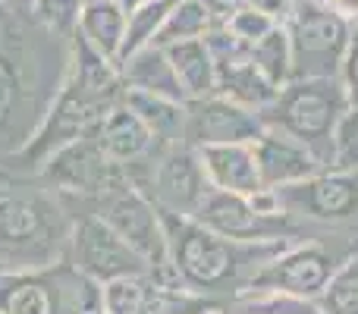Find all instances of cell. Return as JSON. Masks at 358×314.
Returning <instances> with one entry per match:
<instances>
[{
    "label": "cell",
    "instance_id": "17",
    "mask_svg": "<svg viewBox=\"0 0 358 314\" xmlns=\"http://www.w3.org/2000/svg\"><path fill=\"white\" fill-rule=\"evenodd\" d=\"M164 50H167L170 63H173V73H176L179 85H182L185 98L201 101V98L217 94V63L204 38L176 41Z\"/></svg>",
    "mask_w": 358,
    "mask_h": 314
},
{
    "label": "cell",
    "instance_id": "18",
    "mask_svg": "<svg viewBox=\"0 0 358 314\" xmlns=\"http://www.w3.org/2000/svg\"><path fill=\"white\" fill-rule=\"evenodd\" d=\"M79 35L101 57L117 63L126 35V6L120 0H85L79 13Z\"/></svg>",
    "mask_w": 358,
    "mask_h": 314
},
{
    "label": "cell",
    "instance_id": "28",
    "mask_svg": "<svg viewBox=\"0 0 358 314\" xmlns=\"http://www.w3.org/2000/svg\"><path fill=\"white\" fill-rule=\"evenodd\" d=\"M85 0H38V10L54 29H79V13Z\"/></svg>",
    "mask_w": 358,
    "mask_h": 314
},
{
    "label": "cell",
    "instance_id": "16",
    "mask_svg": "<svg viewBox=\"0 0 358 314\" xmlns=\"http://www.w3.org/2000/svg\"><path fill=\"white\" fill-rule=\"evenodd\" d=\"M120 79H123L126 88H138V92L148 94H161V98L179 101V104H189L182 85H179L173 63H170L167 50L157 48V44H148V48L136 50L129 60L120 63Z\"/></svg>",
    "mask_w": 358,
    "mask_h": 314
},
{
    "label": "cell",
    "instance_id": "2",
    "mask_svg": "<svg viewBox=\"0 0 358 314\" xmlns=\"http://www.w3.org/2000/svg\"><path fill=\"white\" fill-rule=\"evenodd\" d=\"M352 107L340 76L324 79H292L277 92V98L261 110V120L271 129H280L286 136L308 145L324 166H330L334 157V136L340 120Z\"/></svg>",
    "mask_w": 358,
    "mask_h": 314
},
{
    "label": "cell",
    "instance_id": "22",
    "mask_svg": "<svg viewBox=\"0 0 358 314\" xmlns=\"http://www.w3.org/2000/svg\"><path fill=\"white\" fill-rule=\"evenodd\" d=\"M170 6H173V0H142V3H136L126 13V35H123V48H120L117 66L123 60H129L136 50L148 48V44L155 41V35H157V29H161L164 16L170 13Z\"/></svg>",
    "mask_w": 358,
    "mask_h": 314
},
{
    "label": "cell",
    "instance_id": "8",
    "mask_svg": "<svg viewBox=\"0 0 358 314\" xmlns=\"http://www.w3.org/2000/svg\"><path fill=\"white\" fill-rule=\"evenodd\" d=\"M73 267L85 277L107 283L117 277H129V273H151L145 258L132 252L98 214L82 217L79 227L73 233Z\"/></svg>",
    "mask_w": 358,
    "mask_h": 314
},
{
    "label": "cell",
    "instance_id": "20",
    "mask_svg": "<svg viewBox=\"0 0 358 314\" xmlns=\"http://www.w3.org/2000/svg\"><path fill=\"white\" fill-rule=\"evenodd\" d=\"M214 29V19L204 10L201 0H173L170 13L164 16L161 29H157L155 41L157 48H170L176 41H192V38H204Z\"/></svg>",
    "mask_w": 358,
    "mask_h": 314
},
{
    "label": "cell",
    "instance_id": "13",
    "mask_svg": "<svg viewBox=\"0 0 358 314\" xmlns=\"http://www.w3.org/2000/svg\"><path fill=\"white\" fill-rule=\"evenodd\" d=\"M198 160L214 189L239 192V195H252V192L264 189L258 176V160H255L252 142H220V145H198Z\"/></svg>",
    "mask_w": 358,
    "mask_h": 314
},
{
    "label": "cell",
    "instance_id": "4",
    "mask_svg": "<svg viewBox=\"0 0 358 314\" xmlns=\"http://www.w3.org/2000/svg\"><path fill=\"white\" fill-rule=\"evenodd\" d=\"M283 25L292 48V79L340 76L352 25H346L327 3L317 0H296Z\"/></svg>",
    "mask_w": 358,
    "mask_h": 314
},
{
    "label": "cell",
    "instance_id": "6",
    "mask_svg": "<svg viewBox=\"0 0 358 314\" xmlns=\"http://www.w3.org/2000/svg\"><path fill=\"white\" fill-rule=\"evenodd\" d=\"M277 195L289 217L299 214L321 223H346L358 217V173L327 166L302 183L277 189Z\"/></svg>",
    "mask_w": 358,
    "mask_h": 314
},
{
    "label": "cell",
    "instance_id": "14",
    "mask_svg": "<svg viewBox=\"0 0 358 314\" xmlns=\"http://www.w3.org/2000/svg\"><path fill=\"white\" fill-rule=\"evenodd\" d=\"M92 136H94V145L101 148V155L110 160V164H120V166L138 164V160L155 148V136L148 132V126H145L123 101L104 113V120L92 129Z\"/></svg>",
    "mask_w": 358,
    "mask_h": 314
},
{
    "label": "cell",
    "instance_id": "21",
    "mask_svg": "<svg viewBox=\"0 0 358 314\" xmlns=\"http://www.w3.org/2000/svg\"><path fill=\"white\" fill-rule=\"evenodd\" d=\"M252 63L261 69L271 85L283 88L286 82H292V48H289V35H286V25H273L261 41H255L248 48Z\"/></svg>",
    "mask_w": 358,
    "mask_h": 314
},
{
    "label": "cell",
    "instance_id": "29",
    "mask_svg": "<svg viewBox=\"0 0 358 314\" xmlns=\"http://www.w3.org/2000/svg\"><path fill=\"white\" fill-rule=\"evenodd\" d=\"M340 79H343V85H346V94H349V101H352V107H358V25H352V31H349Z\"/></svg>",
    "mask_w": 358,
    "mask_h": 314
},
{
    "label": "cell",
    "instance_id": "19",
    "mask_svg": "<svg viewBox=\"0 0 358 314\" xmlns=\"http://www.w3.org/2000/svg\"><path fill=\"white\" fill-rule=\"evenodd\" d=\"M123 104L148 126V132L155 136V142L176 145L185 132V104L161 94H148L138 88H123Z\"/></svg>",
    "mask_w": 358,
    "mask_h": 314
},
{
    "label": "cell",
    "instance_id": "3",
    "mask_svg": "<svg viewBox=\"0 0 358 314\" xmlns=\"http://www.w3.org/2000/svg\"><path fill=\"white\" fill-rule=\"evenodd\" d=\"M98 217L132 252L142 255L145 264L151 267V277L161 283H179L173 264H170V245L161 208L129 176H120L98 195Z\"/></svg>",
    "mask_w": 358,
    "mask_h": 314
},
{
    "label": "cell",
    "instance_id": "32",
    "mask_svg": "<svg viewBox=\"0 0 358 314\" xmlns=\"http://www.w3.org/2000/svg\"><path fill=\"white\" fill-rule=\"evenodd\" d=\"M13 94H16V82H13L6 63L0 60V123L6 120V113H10V107H13Z\"/></svg>",
    "mask_w": 358,
    "mask_h": 314
},
{
    "label": "cell",
    "instance_id": "24",
    "mask_svg": "<svg viewBox=\"0 0 358 314\" xmlns=\"http://www.w3.org/2000/svg\"><path fill=\"white\" fill-rule=\"evenodd\" d=\"M44 227L41 208L35 201H22V198H6L0 201V239L3 242H31Z\"/></svg>",
    "mask_w": 358,
    "mask_h": 314
},
{
    "label": "cell",
    "instance_id": "34",
    "mask_svg": "<svg viewBox=\"0 0 358 314\" xmlns=\"http://www.w3.org/2000/svg\"><path fill=\"white\" fill-rule=\"evenodd\" d=\"M204 314H220V311H217V308H210V311H204Z\"/></svg>",
    "mask_w": 358,
    "mask_h": 314
},
{
    "label": "cell",
    "instance_id": "23",
    "mask_svg": "<svg viewBox=\"0 0 358 314\" xmlns=\"http://www.w3.org/2000/svg\"><path fill=\"white\" fill-rule=\"evenodd\" d=\"M317 305L321 314H358V255L336 264L334 277L317 296Z\"/></svg>",
    "mask_w": 358,
    "mask_h": 314
},
{
    "label": "cell",
    "instance_id": "10",
    "mask_svg": "<svg viewBox=\"0 0 358 314\" xmlns=\"http://www.w3.org/2000/svg\"><path fill=\"white\" fill-rule=\"evenodd\" d=\"M210 189L208 176L201 170L198 151L192 145H170L161 157H157L155 170H151V201L157 208L170 210V214L192 217L204 192Z\"/></svg>",
    "mask_w": 358,
    "mask_h": 314
},
{
    "label": "cell",
    "instance_id": "31",
    "mask_svg": "<svg viewBox=\"0 0 358 314\" xmlns=\"http://www.w3.org/2000/svg\"><path fill=\"white\" fill-rule=\"evenodd\" d=\"M204 10L210 13V19H214V25H227L229 19L236 16V13L245 6V0H201Z\"/></svg>",
    "mask_w": 358,
    "mask_h": 314
},
{
    "label": "cell",
    "instance_id": "5",
    "mask_svg": "<svg viewBox=\"0 0 358 314\" xmlns=\"http://www.w3.org/2000/svg\"><path fill=\"white\" fill-rule=\"evenodd\" d=\"M336 271V258L321 242H305V245H286L273 258H267L255 273L242 283V296H258V292H292V296L317 299L327 286V280Z\"/></svg>",
    "mask_w": 358,
    "mask_h": 314
},
{
    "label": "cell",
    "instance_id": "12",
    "mask_svg": "<svg viewBox=\"0 0 358 314\" xmlns=\"http://www.w3.org/2000/svg\"><path fill=\"white\" fill-rule=\"evenodd\" d=\"M252 148L264 189H286V185L302 183V179L327 170L324 160L308 145H302L299 138L286 136L280 129H271V126L261 129V136L252 142Z\"/></svg>",
    "mask_w": 358,
    "mask_h": 314
},
{
    "label": "cell",
    "instance_id": "15",
    "mask_svg": "<svg viewBox=\"0 0 358 314\" xmlns=\"http://www.w3.org/2000/svg\"><path fill=\"white\" fill-rule=\"evenodd\" d=\"M214 63H217V94L258 113L277 98L280 88L271 85L261 76V69L252 63L248 50H242L236 57H223V60H214Z\"/></svg>",
    "mask_w": 358,
    "mask_h": 314
},
{
    "label": "cell",
    "instance_id": "33",
    "mask_svg": "<svg viewBox=\"0 0 358 314\" xmlns=\"http://www.w3.org/2000/svg\"><path fill=\"white\" fill-rule=\"evenodd\" d=\"M327 6L346 25H358V0H327Z\"/></svg>",
    "mask_w": 358,
    "mask_h": 314
},
{
    "label": "cell",
    "instance_id": "25",
    "mask_svg": "<svg viewBox=\"0 0 358 314\" xmlns=\"http://www.w3.org/2000/svg\"><path fill=\"white\" fill-rule=\"evenodd\" d=\"M239 314H321L317 299L292 296V292H258L245 296Z\"/></svg>",
    "mask_w": 358,
    "mask_h": 314
},
{
    "label": "cell",
    "instance_id": "7",
    "mask_svg": "<svg viewBox=\"0 0 358 314\" xmlns=\"http://www.w3.org/2000/svg\"><path fill=\"white\" fill-rule=\"evenodd\" d=\"M192 220H198L201 227L227 236V239H239V242L286 239V236L292 233L289 214H273V217L258 214L255 204L248 201V195L214 189V185H210V189L204 192V198L198 201Z\"/></svg>",
    "mask_w": 358,
    "mask_h": 314
},
{
    "label": "cell",
    "instance_id": "1",
    "mask_svg": "<svg viewBox=\"0 0 358 314\" xmlns=\"http://www.w3.org/2000/svg\"><path fill=\"white\" fill-rule=\"evenodd\" d=\"M161 217L167 229L170 264H173L179 283L201 296H214L233 283H245L255 267H261L267 258L289 245V236L267 242H239L201 227L192 217L170 214L164 208Z\"/></svg>",
    "mask_w": 358,
    "mask_h": 314
},
{
    "label": "cell",
    "instance_id": "26",
    "mask_svg": "<svg viewBox=\"0 0 358 314\" xmlns=\"http://www.w3.org/2000/svg\"><path fill=\"white\" fill-rule=\"evenodd\" d=\"M330 166H334V170L358 173V107H349L346 117H343L340 126H336Z\"/></svg>",
    "mask_w": 358,
    "mask_h": 314
},
{
    "label": "cell",
    "instance_id": "30",
    "mask_svg": "<svg viewBox=\"0 0 358 314\" xmlns=\"http://www.w3.org/2000/svg\"><path fill=\"white\" fill-rule=\"evenodd\" d=\"M245 6H252V10H258V13H267L273 22L283 25L286 19H289L292 6H296V0H245Z\"/></svg>",
    "mask_w": 358,
    "mask_h": 314
},
{
    "label": "cell",
    "instance_id": "27",
    "mask_svg": "<svg viewBox=\"0 0 358 314\" xmlns=\"http://www.w3.org/2000/svg\"><path fill=\"white\" fill-rule=\"evenodd\" d=\"M273 25H280V22H273L267 13H258V10H252V6H242V10L227 22V29L233 31L242 44H248V48H252V44L261 41V38H264Z\"/></svg>",
    "mask_w": 358,
    "mask_h": 314
},
{
    "label": "cell",
    "instance_id": "9",
    "mask_svg": "<svg viewBox=\"0 0 358 314\" xmlns=\"http://www.w3.org/2000/svg\"><path fill=\"white\" fill-rule=\"evenodd\" d=\"M264 129L258 110L236 104L223 94H210L185 104V145H220V142H255Z\"/></svg>",
    "mask_w": 358,
    "mask_h": 314
},
{
    "label": "cell",
    "instance_id": "11",
    "mask_svg": "<svg viewBox=\"0 0 358 314\" xmlns=\"http://www.w3.org/2000/svg\"><path fill=\"white\" fill-rule=\"evenodd\" d=\"M48 176L60 185L63 192H85V195H101L107 185H113L120 176H126L123 166L110 164L101 148L94 145V136L76 138L63 145L57 155L48 157Z\"/></svg>",
    "mask_w": 358,
    "mask_h": 314
}]
</instances>
